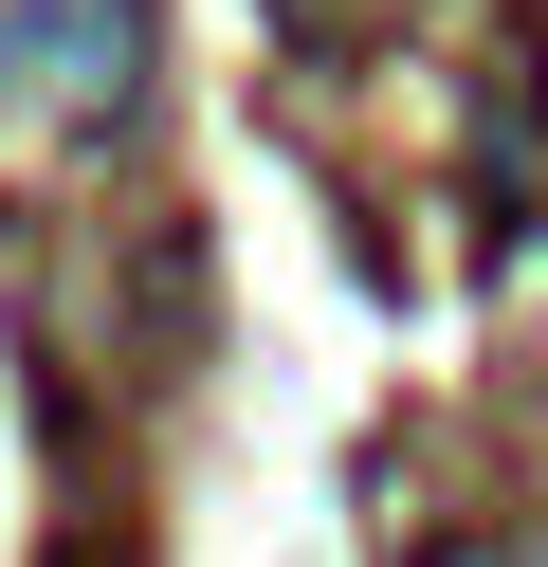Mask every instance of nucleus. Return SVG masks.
Returning <instances> with one entry per match:
<instances>
[{"label":"nucleus","mask_w":548,"mask_h":567,"mask_svg":"<svg viewBox=\"0 0 548 567\" xmlns=\"http://www.w3.org/2000/svg\"><path fill=\"white\" fill-rule=\"evenodd\" d=\"M438 567H511V549H438Z\"/></svg>","instance_id":"f03ea898"},{"label":"nucleus","mask_w":548,"mask_h":567,"mask_svg":"<svg viewBox=\"0 0 548 567\" xmlns=\"http://www.w3.org/2000/svg\"><path fill=\"white\" fill-rule=\"evenodd\" d=\"M146 19L128 0H0V92H55V111H128Z\"/></svg>","instance_id":"f257e3e1"}]
</instances>
